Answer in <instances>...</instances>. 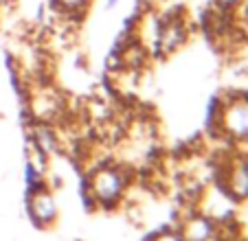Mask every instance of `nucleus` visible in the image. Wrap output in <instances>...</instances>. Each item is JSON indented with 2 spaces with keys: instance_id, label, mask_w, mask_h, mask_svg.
<instances>
[{
  "instance_id": "obj_1",
  "label": "nucleus",
  "mask_w": 248,
  "mask_h": 241,
  "mask_svg": "<svg viewBox=\"0 0 248 241\" xmlns=\"http://www.w3.org/2000/svg\"><path fill=\"white\" fill-rule=\"evenodd\" d=\"M29 215L38 226H48L57 217V204L53 195L44 189L33 191L29 195Z\"/></svg>"
},
{
  "instance_id": "obj_2",
  "label": "nucleus",
  "mask_w": 248,
  "mask_h": 241,
  "mask_svg": "<svg viewBox=\"0 0 248 241\" xmlns=\"http://www.w3.org/2000/svg\"><path fill=\"white\" fill-rule=\"evenodd\" d=\"M93 189H94V195H97L101 202L110 204V202H114V199L121 195L123 180L117 171H112V169H103V171H99L97 176H94Z\"/></svg>"
},
{
  "instance_id": "obj_3",
  "label": "nucleus",
  "mask_w": 248,
  "mask_h": 241,
  "mask_svg": "<svg viewBox=\"0 0 248 241\" xmlns=\"http://www.w3.org/2000/svg\"><path fill=\"white\" fill-rule=\"evenodd\" d=\"M224 123L233 134L248 136V103H237L224 116Z\"/></svg>"
},
{
  "instance_id": "obj_4",
  "label": "nucleus",
  "mask_w": 248,
  "mask_h": 241,
  "mask_svg": "<svg viewBox=\"0 0 248 241\" xmlns=\"http://www.w3.org/2000/svg\"><path fill=\"white\" fill-rule=\"evenodd\" d=\"M211 222L209 219H202V217H196L185 226V232H183V239L185 241H206L211 237Z\"/></svg>"
},
{
  "instance_id": "obj_5",
  "label": "nucleus",
  "mask_w": 248,
  "mask_h": 241,
  "mask_svg": "<svg viewBox=\"0 0 248 241\" xmlns=\"http://www.w3.org/2000/svg\"><path fill=\"white\" fill-rule=\"evenodd\" d=\"M231 189L237 197H248V163L235 165L233 178H231Z\"/></svg>"
},
{
  "instance_id": "obj_6",
  "label": "nucleus",
  "mask_w": 248,
  "mask_h": 241,
  "mask_svg": "<svg viewBox=\"0 0 248 241\" xmlns=\"http://www.w3.org/2000/svg\"><path fill=\"white\" fill-rule=\"evenodd\" d=\"M64 7H68V9H75V7H81L86 5V0H60Z\"/></svg>"
},
{
  "instance_id": "obj_7",
  "label": "nucleus",
  "mask_w": 248,
  "mask_h": 241,
  "mask_svg": "<svg viewBox=\"0 0 248 241\" xmlns=\"http://www.w3.org/2000/svg\"><path fill=\"white\" fill-rule=\"evenodd\" d=\"M156 241H185L180 235H160Z\"/></svg>"
},
{
  "instance_id": "obj_8",
  "label": "nucleus",
  "mask_w": 248,
  "mask_h": 241,
  "mask_svg": "<svg viewBox=\"0 0 248 241\" xmlns=\"http://www.w3.org/2000/svg\"><path fill=\"white\" fill-rule=\"evenodd\" d=\"M5 2H9V0H0V5H5Z\"/></svg>"
},
{
  "instance_id": "obj_9",
  "label": "nucleus",
  "mask_w": 248,
  "mask_h": 241,
  "mask_svg": "<svg viewBox=\"0 0 248 241\" xmlns=\"http://www.w3.org/2000/svg\"><path fill=\"white\" fill-rule=\"evenodd\" d=\"M222 2H233V0H222Z\"/></svg>"
}]
</instances>
